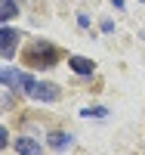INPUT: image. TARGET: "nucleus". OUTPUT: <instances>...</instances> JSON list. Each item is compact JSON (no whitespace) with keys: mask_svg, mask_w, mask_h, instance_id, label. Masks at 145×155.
Instances as JSON below:
<instances>
[{"mask_svg":"<svg viewBox=\"0 0 145 155\" xmlns=\"http://www.w3.org/2000/svg\"><path fill=\"white\" fill-rule=\"evenodd\" d=\"M71 68L77 74H93V59H84V56H71Z\"/></svg>","mask_w":145,"mask_h":155,"instance_id":"obj_6","label":"nucleus"},{"mask_svg":"<svg viewBox=\"0 0 145 155\" xmlns=\"http://www.w3.org/2000/svg\"><path fill=\"white\" fill-rule=\"evenodd\" d=\"M16 47H19V31L0 28V56H3V59H12V56H16Z\"/></svg>","mask_w":145,"mask_h":155,"instance_id":"obj_3","label":"nucleus"},{"mask_svg":"<svg viewBox=\"0 0 145 155\" xmlns=\"http://www.w3.org/2000/svg\"><path fill=\"white\" fill-rule=\"evenodd\" d=\"M28 96L40 99V102H56L59 99V87L56 84H34V90H31Z\"/></svg>","mask_w":145,"mask_h":155,"instance_id":"obj_4","label":"nucleus"},{"mask_svg":"<svg viewBox=\"0 0 145 155\" xmlns=\"http://www.w3.org/2000/svg\"><path fill=\"white\" fill-rule=\"evenodd\" d=\"M108 115V109H102V106H96V109H84V118H105Z\"/></svg>","mask_w":145,"mask_h":155,"instance_id":"obj_9","label":"nucleus"},{"mask_svg":"<svg viewBox=\"0 0 145 155\" xmlns=\"http://www.w3.org/2000/svg\"><path fill=\"white\" fill-rule=\"evenodd\" d=\"M77 25H80V28H90V16L87 12H77Z\"/></svg>","mask_w":145,"mask_h":155,"instance_id":"obj_10","label":"nucleus"},{"mask_svg":"<svg viewBox=\"0 0 145 155\" xmlns=\"http://www.w3.org/2000/svg\"><path fill=\"white\" fill-rule=\"evenodd\" d=\"M3 84H9L12 90H22V93H31V90H34V78L31 74H22V71H16V68H9V71H3Z\"/></svg>","mask_w":145,"mask_h":155,"instance_id":"obj_2","label":"nucleus"},{"mask_svg":"<svg viewBox=\"0 0 145 155\" xmlns=\"http://www.w3.org/2000/svg\"><path fill=\"white\" fill-rule=\"evenodd\" d=\"M6 143H9V137H6L3 127H0V149H6Z\"/></svg>","mask_w":145,"mask_h":155,"instance_id":"obj_11","label":"nucleus"},{"mask_svg":"<svg viewBox=\"0 0 145 155\" xmlns=\"http://www.w3.org/2000/svg\"><path fill=\"white\" fill-rule=\"evenodd\" d=\"M16 152L19 155H40V143L31 137H16Z\"/></svg>","mask_w":145,"mask_h":155,"instance_id":"obj_5","label":"nucleus"},{"mask_svg":"<svg viewBox=\"0 0 145 155\" xmlns=\"http://www.w3.org/2000/svg\"><path fill=\"white\" fill-rule=\"evenodd\" d=\"M49 146H52V149H68V146H71V137H68V134H52V137H49Z\"/></svg>","mask_w":145,"mask_h":155,"instance_id":"obj_8","label":"nucleus"},{"mask_svg":"<svg viewBox=\"0 0 145 155\" xmlns=\"http://www.w3.org/2000/svg\"><path fill=\"white\" fill-rule=\"evenodd\" d=\"M16 16V0H0V22Z\"/></svg>","mask_w":145,"mask_h":155,"instance_id":"obj_7","label":"nucleus"},{"mask_svg":"<svg viewBox=\"0 0 145 155\" xmlns=\"http://www.w3.org/2000/svg\"><path fill=\"white\" fill-rule=\"evenodd\" d=\"M25 59H28V65H34V68H52L59 62V50L52 44H46V41H37V44L28 47Z\"/></svg>","mask_w":145,"mask_h":155,"instance_id":"obj_1","label":"nucleus"},{"mask_svg":"<svg viewBox=\"0 0 145 155\" xmlns=\"http://www.w3.org/2000/svg\"><path fill=\"white\" fill-rule=\"evenodd\" d=\"M0 81H3V71H0Z\"/></svg>","mask_w":145,"mask_h":155,"instance_id":"obj_12","label":"nucleus"}]
</instances>
